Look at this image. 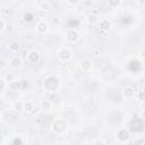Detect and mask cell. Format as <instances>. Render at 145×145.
<instances>
[{"label": "cell", "mask_w": 145, "mask_h": 145, "mask_svg": "<svg viewBox=\"0 0 145 145\" xmlns=\"http://www.w3.org/2000/svg\"><path fill=\"white\" fill-rule=\"evenodd\" d=\"M120 3H121V0H109V6L112 8L118 7Z\"/></svg>", "instance_id": "20"}, {"label": "cell", "mask_w": 145, "mask_h": 145, "mask_svg": "<svg viewBox=\"0 0 145 145\" xmlns=\"http://www.w3.org/2000/svg\"><path fill=\"white\" fill-rule=\"evenodd\" d=\"M54 144H56V145H59V144H65V142H63V140H59V142H56Z\"/></svg>", "instance_id": "34"}, {"label": "cell", "mask_w": 145, "mask_h": 145, "mask_svg": "<svg viewBox=\"0 0 145 145\" xmlns=\"http://www.w3.org/2000/svg\"><path fill=\"white\" fill-rule=\"evenodd\" d=\"M27 61L32 65H35L40 61V53L37 51H29L27 54Z\"/></svg>", "instance_id": "6"}, {"label": "cell", "mask_w": 145, "mask_h": 145, "mask_svg": "<svg viewBox=\"0 0 145 145\" xmlns=\"http://www.w3.org/2000/svg\"><path fill=\"white\" fill-rule=\"evenodd\" d=\"M35 27H36V31H37L40 34H44V33L48 32V24H46V22H44V20L39 22Z\"/></svg>", "instance_id": "7"}, {"label": "cell", "mask_w": 145, "mask_h": 145, "mask_svg": "<svg viewBox=\"0 0 145 145\" xmlns=\"http://www.w3.org/2000/svg\"><path fill=\"white\" fill-rule=\"evenodd\" d=\"M136 94V96H137V99L140 101V102H143L144 101V91H143V88L138 92V93H135Z\"/></svg>", "instance_id": "21"}, {"label": "cell", "mask_w": 145, "mask_h": 145, "mask_svg": "<svg viewBox=\"0 0 145 145\" xmlns=\"http://www.w3.org/2000/svg\"><path fill=\"white\" fill-rule=\"evenodd\" d=\"M67 2H68L70 6H75V5H77V3L79 2V0H67Z\"/></svg>", "instance_id": "29"}, {"label": "cell", "mask_w": 145, "mask_h": 145, "mask_svg": "<svg viewBox=\"0 0 145 145\" xmlns=\"http://www.w3.org/2000/svg\"><path fill=\"white\" fill-rule=\"evenodd\" d=\"M6 79H3V78H0V92L6 87Z\"/></svg>", "instance_id": "25"}, {"label": "cell", "mask_w": 145, "mask_h": 145, "mask_svg": "<svg viewBox=\"0 0 145 145\" xmlns=\"http://www.w3.org/2000/svg\"><path fill=\"white\" fill-rule=\"evenodd\" d=\"M93 144H94V145H97V144H100V145H104V142H103V140H99V139H97V140H94V142H93Z\"/></svg>", "instance_id": "31"}, {"label": "cell", "mask_w": 145, "mask_h": 145, "mask_svg": "<svg viewBox=\"0 0 145 145\" xmlns=\"http://www.w3.org/2000/svg\"><path fill=\"white\" fill-rule=\"evenodd\" d=\"M12 1H17V0H12Z\"/></svg>", "instance_id": "40"}, {"label": "cell", "mask_w": 145, "mask_h": 145, "mask_svg": "<svg viewBox=\"0 0 145 145\" xmlns=\"http://www.w3.org/2000/svg\"><path fill=\"white\" fill-rule=\"evenodd\" d=\"M137 2H138L139 5H144V3H145V0H137Z\"/></svg>", "instance_id": "35"}, {"label": "cell", "mask_w": 145, "mask_h": 145, "mask_svg": "<svg viewBox=\"0 0 145 145\" xmlns=\"http://www.w3.org/2000/svg\"><path fill=\"white\" fill-rule=\"evenodd\" d=\"M12 110L15 111V112H22L23 110H24V102H22V101H16V102H14V104H12Z\"/></svg>", "instance_id": "12"}, {"label": "cell", "mask_w": 145, "mask_h": 145, "mask_svg": "<svg viewBox=\"0 0 145 145\" xmlns=\"http://www.w3.org/2000/svg\"><path fill=\"white\" fill-rule=\"evenodd\" d=\"M6 80H12V76L11 75H7V77H6Z\"/></svg>", "instance_id": "33"}, {"label": "cell", "mask_w": 145, "mask_h": 145, "mask_svg": "<svg viewBox=\"0 0 145 145\" xmlns=\"http://www.w3.org/2000/svg\"><path fill=\"white\" fill-rule=\"evenodd\" d=\"M51 105H52V103H51V101H49V100H42L41 103H40V108H41L42 110H44V111L50 110V109H51Z\"/></svg>", "instance_id": "13"}, {"label": "cell", "mask_w": 145, "mask_h": 145, "mask_svg": "<svg viewBox=\"0 0 145 145\" xmlns=\"http://www.w3.org/2000/svg\"><path fill=\"white\" fill-rule=\"evenodd\" d=\"M9 49H10L11 51L16 52V51H18V50L20 49V45H19V43H18L17 41H14V42H11V43L9 44Z\"/></svg>", "instance_id": "18"}, {"label": "cell", "mask_w": 145, "mask_h": 145, "mask_svg": "<svg viewBox=\"0 0 145 145\" xmlns=\"http://www.w3.org/2000/svg\"><path fill=\"white\" fill-rule=\"evenodd\" d=\"M6 66H7V61L5 60V59H0V69H3V68H6Z\"/></svg>", "instance_id": "27"}, {"label": "cell", "mask_w": 145, "mask_h": 145, "mask_svg": "<svg viewBox=\"0 0 145 145\" xmlns=\"http://www.w3.org/2000/svg\"><path fill=\"white\" fill-rule=\"evenodd\" d=\"M44 14H45V11H43V10H40V9H39V11H37V14H36V15H39V16H41V17H42Z\"/></svg>", "instance_id": "32"}, {"label": "cell", "mask_w": 145, "mask_h": 145, "mask_svg": "<svg viewBox=\"0 0 145 145\" xmlns=\"http://www.w3.org/2000/svg\"><path fill=\"white\" fill-rule=\"evenodd\" d=\"M52 24H53L54 26H59V25L61 24L60 18H59V17H53V18H52Z\"/></svg>", "instance_id": "22"}, {"label": "cell", "mask_w": 145, "mask_h": 145, "mask_svg": "<svg viewBox=\"0 0 145 145\" xmlns=\"http://www.w3.org/2000/svg\"><path fill=\"white\" fill-rule=\"evenodd\" d=\"M111 26H112V24H111V22H110L109 19H102V20L100 22V28H101L103 32L109 31V29L111 28Z\"/></svg>", "instance_id": "9"}, {"label": "cell", "mask_w": 145, "mask_h": 145, "mask_svg": "<svg viewBox=\"0 0 145 145\" xmlns=\"http://www.w3.org/2000/svg\"><path fill=\"white\" fill-rule=\"evenodd\" d=\"M51 93H52V94L50 95V99H51V100H53V101H54V99H56V101H58V99H59L58 94H57L56 92H51Z\"/></svg>", "instance_id": "28"}, {"label": "cell", "mask_w": 145, "mask_h": 145, "mask_svg": "<svg viewBox=\"0 0 145 145\" xmlns=\"http://www.w3.org/2000/svg\"><path fill=\"white\" fill-rule=\"evenodd\" d=\"M0 118H1V112H0Z\"/></svg>", "instance_id": "39"}, {"label": "cell", "mask_w": 145, "mask_h": 145, "mask_svg": "<svg viewBox=\"0 0 145 145\" xmlns=\"http://www.w3.org/2000/svg\"><path fill=\"white\" fill-rule=\"evenodd\" d=\"M20 65H22V60L18 57H12L9 60V66L11 68H18V67H20Z\"/></svg>", "instance_id": "10"}, {"label": "cell", "mask_w": 145, "mask_h": 145, "mask_svg": "<svg viewBox=\"0 0 145 145\" xmlns=\"http://www.w3.org/2000/svg\"><path fill=\"white\" fill-rule=\"evenodd\" d=\"M24 142H23V139L20 138V137H16V138H14L12 139V144H16V145H22Z\"/></svg>", "instance_id": "23"}, {"label": "cell", "mask_w": 145, "mask_h": 145, "mask_svg": "<svg viewBox=\"0 0 145 145\" xmlns=\"http://www.w3.org/2000/svg\"><path fill=\"white\" fill-rule=\"evenodd\" d=\"M60 82L56 76H48L43 82V87L49 92H56L59 88Z\"/></svg>", "instance_id": "1"}, {"label": "cell", "mask_w": 145, "mask_h": 145, "mask_svg": "<svg viewBox=\"0 0 145 145\" xmlns=\"http://www.w3.org/2000/svg\"><path fill=\"white\" fill-rule=\"evenodd\" d=\"M20 85H22V89H24L28 86V83H27L26 79H20Z\"/></svg>", "instance_id": "26"}, {"label": "cell", "mask_w": 145, "mask_h": 145, "mask_svg": "<svg viewBox=\"0 0 145 145\" xmlns=\"http://www.w3.org/2000/svg\"><path fill=\"white\" fill-rule=\"evenodd\" d=\"M42 1H44V0H36V2H37V3H41Z\"/></svg>", "instance_id": "38"}, {"label": "cell", "mask_w": 145, "mask_h": 145, "mask_svg": "<svg viewBox=\"0 0 145 145\" xmlns=\"http://www.w3.org/2000/svg\"><path fill=\"white\" fill-rule=\"evenodd\" d=\"M3 142H5V140H3V136L0 135V144H3Z\"/></svg>", "instance_id": "36"}, {"label": "cell", "mask_w": 145, "mask_h": 145, "mask_svg": "<svg viewBox=\"0 0 145 145\" xmlns=\"http://www.w3.org/2000/svg\"><path fill=\"white\" fill-rule=\"evenodd\" d=\"M3 28H5V22L0 18V32H2V31H3Z\"/></svg>", "instance_id": "30"}, {"label": "cell", "mask_w": 145, "mask_h": 145, "mask_svg": "<svg viewBox=\"0 0 145 145\" xmlns=\"http://www.w3.org/2000/svg\"><path fill=\"white\" fill-rule=\"evenodd\" d=\"M51 129L54 134H62L67 129V121L62 118L56 119L51 125Z\"/></svg>", "instance_id": "2"}, {"label": "cell", "mask_w": 145, "mask_h": 145, "mask_svg": "<svg viewBox=\"0 0 145 145\" xmlns=\"http://www.w3.org/2000/svg\"><path fill=\"white\" fill-rule=\"evenodd\" d=\"M66 39L70 43H75L79 40V33L75 29H68L66 33Z\"/></svg>", "instance_id": "4"}, {"label": "cell", "mask_w": 145, "mask_h": 145, "mask_svg": "<svg viewBox=\"0 0 145 145\" xmlns=\"http://www.w3.org/2000/svg\"><path fill=\"white\" fill-rule=\"evenodd\" d=\"M122 94H123V97L125 99H133L135 96V89L131 86H127L122 91Z\"/></svg>", "instance_id": "8"}, {"label": "cell", "mask_w": 145, "mask_h": 145, "mask_svg": "<svg viewBox=\"0 0 145 145\" xmlns=\"http://www.w3.org/2000/svg\"><path fill=\"white\" fill-rule=\"evenodd\" d=\"M129 137H130V134H129V131L126 128H121L117 133V139L119 142H122V143L123 142H127L129 139Z\"/></svg>", "instance_id": "5"}, {"label": "cell", "mask_w": 145, "mask_h": 145, "mask_svg": "<svg viewBox=\"0 0 145 145\" xmlns=\"http://www.w3.org/2000/svg\"><path fill=\"white\" fill-rule=\"evenodd\" d=\"M39 9H40V10H43V11H46V10L50 9V3L44 0V1H42L41 3H39Z\"/></svg>", "instance_id": "16"}, {"label": "cell", "mask_w": 145, "mask_h": 145, "mask_svg": "<svg viewBox=\"0 0 145 145\" xmlns=\"http://www.w3.org/2000/svg\"><path fill=\"white\" fill-rule=\"evenodd\" d=\"M85 5L86 6H92V2L91 1H85Z\"/></svg>", "instance_id": "37"}, {"label": "cell", "mask_w": 145, "mask_h": 145, "mask_svg": "<svg viewBox=\"0 0 145 145\" xmlns=\"http://www.w3.org/2000/svg\"><path fill=\"white\" fill-rule=\"evenodd\" d=\"M92 52H93V54H95V56H99V54L101 53V49H100V46H95V48H93Z\"/></svg>", "instance_id": "24"}, {"label": "cell", "mask_w": 145, "mask_h": 145, "mask_svg": "<svg viewBox=\"0 0 145 145\" xmlns=\"http://www.w3.org/2000/svg\"><path fill=\"white\" fill-rule=\"evenodd\" d=\"M34 109H35V108H34V104H33L32 102L28 101V102H25V103H24V110H23V111H25L26 113H31V112H33Z\"/></svg>", "instance_id": "14"}, {"label": "cell", "mask_w": 145, "mask_h": 145, "mask_svg": "<svg viewBox=\"0 0 145 145\" xmlns=\"http://www.w3.org/2000/svg\"><path fill=\"white\" fill-rule=\"evenodd\" d=\"M96 20H97V17H96L95 14H89V15L87 16V22H88L89 24H94Z\"/></svg>", "instance_id": "19"}, {"label": "cell", "mask_w": 145, "mask_h": 145, "mask_svg": "<svg viewBox=\"0 0 145 145\" xmlns=\"http://www.w3.org/2000/svg\"><path fill=\"white\" fill-rule=\"evenodd\" d=\"M23 19H24V22H26V23H31L33 19H34V15L32 14V12H25L24 14V16H23Z\"/></svg>", "instance_id": "17"}, {"label": "cell", "mask_w": 145, "mask_h": 145, "mask_svg": "<svg viewBox=\"0 0 145 145\" xmlns=\"http://www.w3.org/2000/svg\"><path fill=\"white\" fill-rule=\"evenodd\" d=\"M9 88L11 91H19L22 89V85H20V80H10L9 83Z\"/></svg>", "instance_id": "11"}, {"label": "cell", "mask_w": 145, "mask_h": 145, "mask_svg": "<svg viewBox=\"0 0 145 145\" xmlns=\"http://www.w3.org/2000/svg\"><path fill=\"white\" fill-rule=\"evenodd\" d=\"M80 68H82V70H84V71H88V70H91V68H92V63H91V61H88V60H84V61H82V63H80Z\"/></svg>", "instance_id": "15"}, {"label": "cell", "mask_w": 145, "mask_h": 145, "mask_svg": "<svg viewBox=\"0 0 145 145\" xmlns=\"http://www.w3.org/2000/svg\"><path fill=\"white\" fill-rule=\"evenodd\" d=\"M58 58L60 61L62 62H68L71 60L72 58V51L70 49H67V48H63L61 49L59 52H58Z\"/></svg>", "instance_id": "3"}]
</instances>
